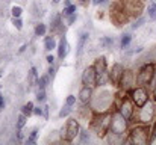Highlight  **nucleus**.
I'll return each instance as SVG.
<instances>
[{"label": "nucleus", "mask_w": 156, "mask_h": 145, "mask_svg": "<svg viewBox=\"0 0 156 145\" xmlns=\"http://www.w3.org/2000/svg\"><path fill=\"white\" fill-rule=\"evenodd\" d=\"M155 109H156V107H155Z\"/></svg>", "instance_id": "09e8293b"}, {"label": "nucleus", "mask_w": 156, "mask_h": 145, "mask_svg": "<svg viewBox=\"0 0 156 145\" xmlns=\"http://www.w3.org/2000/svg\"><path fill=\"white\" fill-rule=\"evenodd\" d=\"M65 103H67L68 106H71V107H73V106L76 104V97L73 95V94H70V95L67 97V101H65Z\"/></svg>", "instance_id": "c9c22d12"}, {"label": "nucleus", "mask_w": 156, "mask_h": 145, "mask_svg": "<svg viewBox=\"0 0 156 145\" xmlns=\"http://www.w3.org/2000/svg\"><path fill=\"white\" fill-rule=\"evenodd\" d=\"M5 107V100H3V95H2V92H0V110Z\"/></svg>", "instance_id": "37998d69"}, {"label": "nucleus", "mask_w": 156, "mask_h": 145, "mask_svg": "<svg viewBox=\"0 0 156 145\" xmlns=\"http://www.w3.org/2000/svg\"><path fill=\"white\" fill-rule=\"evenodd\" d=\"M152 129L149 127V124H136L129 130V138L124 139V144H149V138H150Z\"/></svg>", "instance_id": "f03ea898"}, {"label": "nucleus", "mask_w": 156, "mask_h": 145, "mask_svg": "<svg viewBox=\"0 0 156 145\" xmlns=\"http://www.w3.org/2000/svg\"><path fill=\"white\" fill-rule=\"evenodd\" d=\"M47 62H49L50 65H53V62H55V56H53V54H49V56H47Z\"/></svg>", "instance_id": "79ce46f5"}, {"label": "nucleus", "mask_w": 156, "mask_h": 145, "mask_svg": "<svg viewBox=\"0 0 156 145\" xmlns=\"http://www.w3.org/2000/svg\"><path fill=\"white\" fill-rule=\"evenodd\" d=\"M43 109H44V113H43V116L47 119V118H49V106H44Z\"/></svg>", "instance_id": "ea45409f"}, {"label": "nucleus", "mask_w": 156, "mask_h": 145, "mask_svg": "<svg viewBox=\"0 0 156 145\" xmlns=\"http://www.w3.org/2000/svg\"><path fill=\"white\" fill-rule=\"evenodd\" d=\"M138 112H140V113H138V119H140V123H143V124H149V123H152L153 115H155V109L152 107L150 103H147L146 106L140 107Z\"/></svg>", "instance_id": "ddd939ff"}, {"label": "nucleus", "mask_w": 156, "mask_h": 145, "mask_svg": "<svg viewBox=\"0 0 156 145\" xmlns=\"http://www.w3.org/2000/svg\"><path fill=\"white\" fill-rule=\"evenodd\" d=\"M47 74H49L52 79L55 77V74H56V68H55L53 65H50V67H49V70H47Z\"/></svg>", "instance_id": "4c0bfd02"}, {"label": "nucleus", "mask_w": 156, "mask_h": 145, "mask_svg": "<svg viewBox=\"0 0 156 145\" xmlns=\"http://www.w3.org/2000/svg\"><path fill=\"white\" fill-rule=\"evenodd\" d=\"M79 133H80L79 121L76 118H68V121L65 124V138H64V141L73 142L76 139V136H79Z\"/></svg>", "instance_id": "6e6552de"}, {"label": "nucleus", "mask_w": 156, "mask_h": 145, "mask_svg": "<svg viewBox=\"0 0 156 145\" xmlns=\"http://www.w3.org/2000/svg\"><path fill=\"white\" fill-rule=\"evenodd\" d=\"M11 12H12V17H20L21 12H23V9H21L20 6H14V8L11 9Z\"/></svg>", "instance_id": "72a5a7b5"}, {"label": "nucleus", "mask_w": 156, "mask_h": 145, "mask_svg": "<svg viewBox=\"0 0 156 145\" xmlns=\"http://www.w3.org/2000/svg\"><path fill=\"white\" fill-rule=\"evenodd\" d=\"M152 95H153V100L156 101V83H155V86H153V94Z\"/></svg>", "instance_id": "c03bdc74"}, {"label": "nucleus", "mask_w": 156, "mask_h": 145, "mask_svg": "<svg viewBox=\"0 0 156 145\" xmlns=\"http://www.w3.org/2000/svg\"><path fill=\"white\" fill-rule=\"evenodd\" d=\"M111 121H112V112H109V110L96 112V115L93 116V119L90 123V127L99 138H106V135L109 133V129H111Z\"/></svg>", "instance_id": "f257e3e1"}, {"label": "nucleus", "mask_w": 156, "mask_h": 145, "mask_svg": "<svg viewBox=\"0 0 156 145\" xmlns=\"http://www.w3.org/2000/svg\"><path fill=\"white\" fill-rule=\"evenodd\" d=\"M130 41H132V35H130V33H124V35H121V40H120V47L126 48L129 44H130Z\"/></svg>", "instance_id": "5701e85b"}, {"label": "nucleus", "mask_w": 156, "mask_h": 145, "mask_svg": "<svg viewBox=\"0 0 156 145\" xmlns=\"http://www.w3.org/2000/svg\"><path fill=\"white\" fill-rule=\"evenodd\" d=\"M127 124H129V121L115 109L112 112V121H111L109 132L117 133V135H124V133H127Z\"/></svg>", "instance_id": "423d86ee"}, {"label": "nucleus", "mask_w": 156, "mask_h": 145, "mask_svg": "<svg viewBox=\"0 0 156 145\" xmlns=\"http://www.w3.org/2000/svg\"><path fill=\"white\" fill-rule=\"evenodd\" d=\"M126 11L129 15H133V17H140L143 9H144V0H127L126 5H124Z\"/></svg>", "instance_id": "f8f14e48"}, {"label": "nucleus", "mask_w": 156, "mask_h": 145, "mask_svg": "<svg viewBox=\"0 0 156 145\" xmlns=\"http://www.w3.org/2000/svg\"><path fill=\"white\" fill-rule=\"evenodd\" d=\"M111 20L114 21L115 26H121L129 20V14H127L123 3H115L111 8Z\"/></svg>", "instance_id": "0eeeda50"}, {"label": "nucleus", "mask_w": 156, "mask_h": 145, "mask_svg": "<svg viewBox=\"0 0 156 145\" xmlns=\"http://www.w3.org/2000/svg\"><path fill=\"white\" fill-rule=\"evenodd\" d=\"M50 76L49 74H46V76H41V77H38V82H37V86H38V89H46V86L49 85V82H50Z\"/></svg>", "instance_id": "aec40b11"}, {"label": "nucleus", "mask_w": 156, "mask_h": 145, "mask_svg": "<svg viewBox=\"0 0 156 145\" xmlns=\"http://www.w3.org/2000/svg\"><path fill=\"white\" fill-rule=\"evenodd\" d=\"M88 33L87 32H83L80 36H79V41H77V48H76V56H80L82 54V51H83V48H85V44H87V41H88Z\"/></svg>", "instance_id": "f3484780"}, {"label": "nucleus", "mask_w": 156, "mask_h": 145, "mask_svg": "<svg viewBox=\"0 0 156 145\" xmlns=\"http://www.w3.org/2000/svg\"><path fill=\"white\" fill-rule=\"evenodd\" d=\"M68 53V43H67V38L62 35V38L59 40V44H58V57L62 60Z\"/></svg>", "instance_id": "dca6fc26"}, {"label": "nucleus", "mask_w": 156, "mask_h": 145, "mask_svg": "<svg viewBox=\"0 0 156 145\" xmlns=\"http://www.w3.org/2000/svg\"><path fill=\"white\" fill-rule=\"evenodd\" d=\"M26 118H27V116H26L24 113H21V115L18 116V119H17V129H18V130H21V129L26 126Z\"/></svg>", "instance_id": "c85d7f7f"}, {"label": "nucleus", "mask_w": 156, "mask_h": 145, "mask_svg": "<svg viewBox=\"0 0 156 145\" xmlns=\"http://www.w3.org/2000/svg\"><path fill=\"white\" fill-rule=\"evenodd\" d=\"M93 97H94V88L91 86H82L80 91H79V100L82 104H90L93 101Z\"/></svg>", "instance_id": "4468645a"}, {"label": "nucleus", "mask_w": 156, "mask_h": 145, "mask_svg": "<svg viewBox=\"0 0 156 145\" xmlns=\"http://www.w3.org/2000/svg\"><path fill=\"white\" fill-rule=\"evenodd\" d=\"M71 110H73V109H71V106H68V104L65 103V106H64V107L59 110L58 116H59V118H65V116H68V115L71 113Z\"/></svg>", "instance_id": "393cba45"}, {"label": "nucleus", "mask_w": 156, "mask_h": 145, "mask_svg": "<svg viewBox=\"0 0 156 145\" xmlns=\"http://www.w3.org/2000/svg\"><path fill=\"white\" fill-rule=\"evenodd\" d=\"M44 48H46L47 51H52L55 48H58V44H56L55 36H47V38H46V41H44Z\"/></svg>", "instance_id": "6ab92c4d"}, {"label": "nucleus", "mask_w": 156, "mask_h": 145, "mask_svg": "<svg viewBox=\"0 0 156 145\" xmlns=\"http://www.w3.org/2000/svg\"><path fill=\"white\" fill-rule=\"evenodd\" d=\"M82 85L85 86H91V88H97V73L94 65H90L83 70L82 73Z\"/></svg>", "instance_id": "9d476101"}, {"label": "nucleus", "mask_w": 156, "mask_h": 145, "mask_svg": "<svg viewBox=\"0 0 156 145\" xmlns=\"http://www.w3.org/2000/svg\"><path fill=\"white\" fill-rule=\"evenodd\" d=\"M37 101H38V103L46 101V89H38V94H37Z\"/></svg>", "instance_id": "2f4dec72"}, {"label": "nucleus", "mask_w": 156, "mask_h": 145, "mask_svg": "<svg viewBox=\"0 0 156 145\" xmlns=\"http://www.w3.org/2000/svg\"><path fill=\"white\" fill-rule=\"evenodd\" d=\"M136 83V77H135V73L132 71V70H126L124 68V73H123V76H121V80H120V89L123 91V92H129L132 88H133V85Z\"/></svg>", "instance_id": "1a4fd4ad"}, {"label": "nucleus", "mask_w": 156, "mask_h": 145, "mask_svg": "<svg viewBox=\"0 0 156 145\" xmlns=\"http://www.w3.org/2000/svg\"><path fill=\"white\" fill-rule=\"evenodd\" d=\"M91 3V0H77V5L79 6H88Z\"/></svg>", "instance_id": "58836bf2"}, {"label": "nucleus", "mask_w": 156, "mask_h": 145, "mask_svg": "<svg viewBox=\"0 0 156 145\" xmlns=\"http://www.w3.org/2000/svg\"><path fill=\"white\" fill-rule=\"evenodd\" d=\"M91 3L99 6V5H103V3H106V0H91Z\"/></svg>", "instance_id": "a19ab883"}, {"label": "nucleus", "mask_w": 156, "mask_h": 145, "mask_svg": "<svg viewBox=\"0 0 156 145\" xmlns=\"http://www.w3.org/2000/svg\"><path fill=\"white\" fill-rule=\"evenodd\" d=\"M37 82H38V73H37V68L32 67L27 73V83H29V86H35Z\"/></svg>", "instance_id": "a211bd4d"}, {"label": "nucleus", "mask_w": 156, "mask_h": 145, "mask_svg": "<svg viewBox=\"0 0 156 145\" xmlns=\"http://www.w3.org/2000/svg\"><path fill=\"white\" fill-rule=\"evenodd\" d=\"M0 77H2V74H0Z\"/></svg>", "instance_id": "de8ad7c7"}, {"label": "nucleus", "mask_w": 156, "mask_h": 145, "mask_svg": "<svg viewBox=\"0 0 156 145\" xmlns=\"http://www.w3.org/2000/svg\"><path fill=\"white\" fill-rule=\"evenodd\" d=\"M12 24H14V27L17 30H21L23 29V21H21L20 17H12Z\"/></svg>", "instance_id": "7c9ffc66"}, {"label": "nucleus", "mask_w": 156, "mask_h": 145, "mask_svg": "<svg viewBox=\"0 0 156 145\" xmlns=\"http://www.w3.org/2000/svg\"><path fill=\"white\" fill-rule=\"evenodd\" d=\"M123 73H124V67L121 64H118V62L114 64L112 68L109 70V83H112V86H118Z\"/></svg>", "instance_id": "9b49d317"}, {"label": "nucleus", "mask_w": 156, "mask_h": 145, "mask_svg": "<svg viewBox=\"0 0 156 145\" xmlns=\"http://www.w3.org/2000/svg\"><path fill=\"white\" fill-rule=\"evenodd\" d=\"M147 12H149V18H150V20H156V0L149 3Z\"/></svg>", "instance_id": "4be33fe9"}, {"label": "nucleus", "mask_w": 156, "mask_h": 145, "mask_svg": "<svg viewBox=\"0 0 156 145\" xmlns=\"http://www.w3.org/2000/svg\"><path fill=\"white\" fill-rule=\"evenodd\" d=\"M156 74V65L153 62H147L143 67H140L138 73H136V85L140 86H149L153 80Z\"/></svg>", "instance_id": "7ed1b4c3"}, {"label": "nucleus", "mask_w": 156, "mask_h": 145, "mask_svg": "<svg viewBox=\"0 0 156 145\" xmlns=\"http://www.w3.org/2000/svg\"><path fill=\"white\" fill-rule=\"evenodd\" d=\"M64 5H65V6H70V5H71V0H64Z\"/></svg>", "instance_id": "a18cd8bd"}, {"label": "nucleus", "mask_w": 156, "mask_h": 145, "mask_svg": "<svg viewBox=\"0 0 156 145\" xmlns=\"http://www.w3.org/2000/svg\"><path fill=\"white\" fill-rule=\"evenodd\" d=\"M100 46L103 48H111L114 46V40L108 38V36H103V38H100Z\"/></svg>", "instance_id": "a878e982"}, {"label": "nucleus", "mask_w": 156, "mask_h": 145, "mask_svg": "<svg viewBox=\"0 0 156 145\" xmlns=\"http://www.w3.org/2000/svg\"><path fill=\"white\" fill-rule=\"evenodd\" d=\"M34 103L32 101H27L23 107H21V113H24L26 116H30V115H34Z\"/></svg>", "instance_id": "412c9836"}, {"label": "nucleus", "mask_w": 156, "mask_h": 145, "mask_svg": "<svg viewBox=\"0 0 156 145\" xmlns=\"http://www.w3.org/2000/svg\"><path fill=\"white\" fill-rule=\"evenodd\" d=\"M94 68H96L97 76H99V74H103V73L108 71V62H106V57H105V56H100V57L96 59V62H94Z\"/></svg>", "instance_id": "2eb2a0df"}, {"label": "nucleus", "mask_w": 156, "mask_h": 145, "mask_svg": "<svg viewBox=\"0 0 156 145\" xmlns=\"http://www.w3.org/2000/svg\"><path fill=\"white\" fill-rule=\"evenodd\" d=\"M129 95L132 98V101L135 103L136 109L146 106V104L149 103V100H150L147 88H146V86H140V85H138V86H133V88L129 91Z\"/></svg>", "instance_id": "20e7f679"}, {"label": "nucleus", "mask_w": 156, "mask_h": 145, "mask_svg": "<svg viewBox=\"0 0 156 145\" xmlns=\"http://www.w3.org/2000/svg\"><path fill=\"white\" fill-rule=\"evenodd\" d=\"M144 21H146V18H144V17H140V18L132 24V29H138V27H141V26L144 24Z\"/></svg>", "instance_id": "473e14b6"}, {"label": "nucleus", "mask_w": 156, "mask_h": 145, "mask_svg": "<svg viewBox=\"0 0 156 145\" xmlns=\"http://www.w3.org/2000/svg\"><path fill=\"white\" fill-rule=\"evenodd\" d=\"M37 135H38V130H37V129H35V130H32V132H30V136L26 139V144L27 145L35 144V142H37Z\"/></svg>", "instance_id": "c756f323"}, {"label": "nucleus", "mask_w": 156, "mask_h": 145, "mask_svg": "<svg viewBox=\"0 0 156 145\" xmlns=\"http://www.w3.org/2000/svg\"><path fill=\"white\" fill-rule=\"evenodd\" d=\"M79 136H80V142L82 144H90L91 142V135H90L88 130H80Z\"/></svg>", "instance_id": "b1692460"}, {"label": "nucleus", "mask_w": 156, "mask_h": 145, "mask_svg": "<svg viewBox=\"0 0 156 145\" xmlns=\"http://www.w3.org/2000/svg\"><path fill=\"white\" fill-rule=\"evenodd\" d=\"M59 2H61V0H53V3H59Z\"/></svg>", "instance_id": "49530a36"}, {"label": "nucleus", "mask_w": 156, "mask_h": 145, "mask_svg": "<svg viewBox=\"0 0 156 145\" xmlns=\"http://www.w3.org/2000/svg\"><path fill=\"white\" fill-rule=\"evenodd\" d=\"M76 9H77V6L76 5H70V6H65L64 8V11H62V15L67 18L68 15H71V14H74L76 12Z\"/></svg>", "instance_id": "bb28decb"}, {"label": "nucleus", "mask_w": 156, "mask_h": 145, "mask_svg": "<svg viewBox=\"0 0 156 145\" xmlns=\"http://www.w3.org/2000/svg\"><path fill=\"white\" fill-rule=\"evenodd\" d=\"M43 113H44V109L43 107H34V115H37V116H43Z\"/></svg>", "instance_id": "e433bc0d"}, {"label": "nucleus", "mask_w": 156, "mask_h": 145, "mask_svg": "<svg viewBox=\"0 0 156 145\" xmlns=\"http://www.w3.org/2000/svg\"><path fill=\"white\" fill-rule=\"evenodd\" d=\"M135 103L132 101V98L130 95H124L120 98V103H118V106H117V110L130 123L132 121V118L135 116Z\"/></svg>", "instance_id": "39448f33"}, {"label": "nucleus", "mask_w": 156, "mask_h": 145, "mask_svg": "<svg viewBox=\"0 0 156 145\" xmlns=\"http://www.w3.org/2000/svg\"><path fill=\"white\" fill-rule=\"evenodd\" d=\"M77 20V15H76V12L74 14H71V15H68L67 17V24L68 26H71V24H74V21Z\"/></svg>", "instance_id": "f704fd0d"}, {"label": "nucleus", "mask_w": 156, "mask_h": 145, "mask_svg": "<svg viewBox=\"0 0 156 145\" xmlns=\"http://www.w3.org/2000/svg\"><path fill=\"white\" fill-rule=\"evenodd\" d=\"M35 35H37V36H44V35H46V24H43V23L37 24V27H35Z\"/></svg>", "instance_id": "cd10ccee"}]
</instances>
